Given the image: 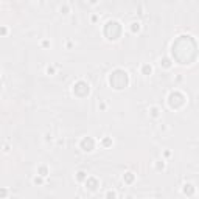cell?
Instances as JSON below:
<instances>
[{"label": "cell", "mask_w": 199, "mask_h": 199, "mask_svg": "<svg viewBox=\"0 0 199 199\" xmlns=\"http://www.w3.org/2000/svg\"><path fill=\"white\" fill-rule=\"evenodd\" d=\"M106 199H117V193L112 191V190H109V191L106 193Z\"/></svg>", "instance_id": "8fae6325"}, {"label": "cell", "mask_w": 199, "mask_h": 199, "mask_svg": "<svg viewBox=\"0 0 199 199\" xmlns=\"http://www.w3.org/2000/svg\"><path fill=\"white\" fill-rule=\"evenodd\" d=\"M86 185H87V188L90 190V191H95V190L100 187V182H98V180H96L95 177H87Z\"/></svg>", "instance_id": "5b68a950"}, {"label": "cell", "mask_w": 199, "mask_h": 199, "mask_svg": "<svg viewBox=\"0 0 199 199\" xmlns=\"http://www.w3.org/2000/svg\"><path fill=\"white\" fill-rule=\"evenodd\" d=\"M73 93L78 96H84L89 93V84L84 83V81H78V83L73 86Z\"/></svg>", "instance_id": "3957f363"}, {"label": "cell", "mask_w": 199, "mask_h": 199, "mask_svg": "<svg viewBox=\"0 0 199 199\" xmlns=\"http://www.w3.org/2000/svg\"><path fill=\"white\" fill-rule=\"evenodd\" d=\"M126 199H134V197H132V196H128V197H126Z\"/></svg>", "instance_id": "ac0fdd59"}, {"label": "cell", "mask_w": 199, "mask_h": 199, "mask_svg": "<svg viewBox=\"0 0 199 199\" xmlns=\"http://www.w3.org/2000/svg\"><path fill=\"white\" fill-rule=\"evenodd\" d=\"M76 179H78V180H87V174H86V171H78Z\"/></svg>", "instance_id": "9c48e42d"}, {"label": "cell", "mask_w": 199, "mask_h": 199, "mask_svg": "<svg viewBox=\"0 0 199 199\" xmlns=\"http://www.w3.org/2000/svg\"><path fill=\"white\" fill-rule=\"evenodd\" d=\"M182 191H184L185 194H188V196H191V194L194 193V187H193L191 184H185L184 188H182Z\"/></svg>", "instance_id": "8992f818"}, {"label": "cell", "mask_w": 199, "mask_h": 199, "mask_svg": "<svg viewBox=\"0 0 199 199\" xmlns=\"http://www.w3.org/2000/svg\"><path fill=\"white\" fill-rule=\"evenodd\" d=\"M128 83H129V76H128V73H126L124 70H121V69L114 70L112 73H111V76H109V84H111L114 89H117V90L124 89L126 86H128Z\"/></svg>", "instance_id": "6da1fadb"}, {"label": "cell", "mask_w": 199, "mask_h": 199, "mask_svg": "<svg viewBox=\"0 0 199 199\" xmlns=\"http://www.w3.org/2000/svg\"><path fill=\"white\" fill-rule=\"evenodd\" d=\"M38 173H39L41 176H47V174H48V170H47V167H39Z\"/></svg>", "instance_id": "30bf717a"}, {"label": "cell", "mask_w": 199, "mask_h": 199, "mask_svg": "<svg viewBox=\"0 0 199 199\" xmlns=\"http://www.w3.org/2000/svg\"><path fill=\"white\" fill-rule=\"evenodd\" d=\"M101 143H103V146H111V145H112V140H111V139H104Z\"/></svg>", "instance_id": "9a60e30c"}, {"label": "cell", "mask_w": 199, "mask_h": 199, "mask_svg": "<svg viewBox=\"0 0 199 199\" xmlns=\"http://www.w3.org/2000/svg\"><path fill=\"white\" fill-rule=\"evenodd\" d=\"M131 25H132V26H131L132 33H135V31H139V30H140V23H139V22H132Z\"/></svg>", "instance_id": "4fadbf2b"}, {"label": "cell", "mask_w": 199, "mask_h": 199, "mask_svg": "<svg viewBox=\"0 0 199 199\" xmlns=\"http://www.w3.org/2000/svg\"><path fill=\"white\" fill-rule=\"evenodd\" d=\"M47 73H48V75H50V73H55V69H53V67H48V69H47Z\"/></svg>", "instance_id": "e0dca14e"}, {"label": "cell", "mask_w": 199, "mask_h": 199, "mask_svg": "<svg viewBox=\"0 0 199 199\" xmlns=\"http://www.w3.org/2000/svg\"><path fill=\"white\" fill-rule=\"evenodd\" d=\"M149 111H151V115H152V117H157V115H159V107H156V106L151 107Z\"/></svg>", "instance_id": "5bb4252c"}, {"label": "cell", "mask_w": 199, "mask_h": 199, "mask_svg": "<svg viewBox=\"0 0 199 199\" xmlns=\"http://www.w3.org/2000/svg\"><path fill=\"white\" fill-rule=\"evenodd\" d=\"M33 182H34V184H38V185H41V184H42V179H41V177H34V179H33Z\"/></svg>", "instance_id": "2e32d148"}, {"label": "cell", "mask_w": 199, "mask_h": 199, "mask_svg": "<svg viewBox=\"0 0 199 199\" xmlns=\"http://www.w3.org/2000/svg\"><path fill=\"white\" fill-rule=\"evenodd\" d=\"M123 180H124L126 184H131L132 180H134V173H126L124 177H123Z\"/></svg>", "instance_id": "ba28073f"}, {"label": "cell", "mask_w": 199, "mask_h": 199, "mask_svg": "<svg viewBox=\"0 0 199 199\" xmlns=\"http://www.w3.org/2000/svg\"><path fill=\"white\" fill-rule=\"evenodd\" d=\"M151 72H152V67L149 64H143L142 66V73L143 75H151Z\"/></svg>", "instance_id": "52a82bcc"}, {"label": "cell", "mask_w": 199, "mask_h": 199, "mask_svg": "<svg viewBox=\"0 0 199 199\" xmlns=\"http://www.w3.org/2000/svg\"><path fill=\"white\" fill-rule=\"evenodd\" d=\"M160 66H164V67H167V69H168V67L171 66V61H170L168 58H164V59L160 61Z\"/></svg>", "instance_id": "7c38bea8"}, {"label": "cell", "mask_w": 199, "mask_h": 199, "mask_svg": "<svg viewBox=\"0 0 199 199\" xmlns=\"http://www.w3.org/2000/svg\"><path fill=\"white\" fill-rule=\"evenodd\" d=\"M185 103V96L180 93V92H171L170 96H168V104L170 107H174V109H179L182 107Z\"/></svg>", "instance_id": "7a4b0ae2"}, {"label": "cell", "mask_w": 199, "mask_h": 199, "mask_svg": "<svg viewBox=\"0 0 199 199\" xmlns=\"http://www.w3.org/2000/svg\"><path fill=\"white\" fill-rule=\"evenodd\" d=\"M81 148H83V151H87V152L93 151V148H95V140L92 137H84L83 140H81Z\"/></svg>", "instance_id": "277c9868"}]
</instances>
